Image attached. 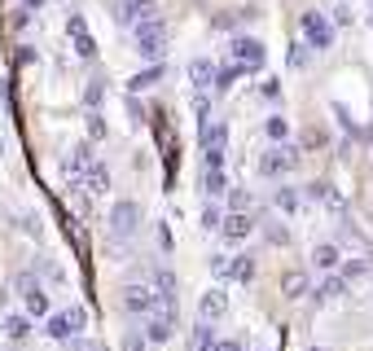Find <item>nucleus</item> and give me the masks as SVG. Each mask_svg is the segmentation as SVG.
I'll return each instance as SVG.
<instances>
[{
    "mask_svg": "<svg viewBox=\"0 0 373 351\" xmlns=\"http://www.w3.org/2000/svg\"><path fill=\"white\" fill-rule=\"evenodd\" d=\"M211 273H216V277H229V273H233V263L224 259V255H216V259H211Z\"/></svg>",
    "mask_w": 373,
    "mask_h": 351,
    "instance_id": "obj_38",
    "label": "nucleus"
},
{
    "mask_svg": "<svg viewBox=\"0 0 373 351\" xmlns=\"http://www.w3.org/2000/svg\"><path fill=\"white\" fill-rule=\"evenodd\" d=\"M299 44L312 48V53H325V48H334V22H330V13L303 9V13H299Z\"/></svg>",
    "mask_w": 373,
    "mask_h": 351,
    "instance_id": "obj_1",
    "label": "nucleus"
},
{
    "mask_svg": "<svg viewBox=\"0 0 373 351\" xmlns=\"http://www.w3.org/2000/svg\"><path fill=\"white\" fill-rule=\"evenodd\" d=\"M259 351H268V347H259Z\"/></svg>",
    "mask_w": 373,
    "mask_h": 351,
    "instance_id": "obj_47",
    "label": "nucleus"
},
{
    "mask_svg": "<svg viewBox=\"0 0 373 351\" xmlns=\"http://www.w3.org/2000/svg\"><path fill=\"white\" fill-rule=\"evenodd\" d=\"M233 281H237V286H251V281H255V259L251 255L233 259Z\"/></svg>",
    "mask_w": 373,
    "mask_h": 351,
    "instance_id": "obj_28",
    "label": "nucleus"
},
{
    "mask_svg": "<svg viewBox=\"0 0 373 351\" xmlns=\"http://www.w3.org/2000/svg\"><path fill=\"white\" fill-rule=\"evenodd\" d=\"M132 40H136V53L150 62V66L163 62V53H167V22L163 18L141 22V27H132Z\"/></svg>",
    "mask_w": 373,
    "mask_h": 351,
    "instance_id": "obj_2",
    "label": "nucleus"
},
{
    "mask_svg": "<svg viewBox=\"0 0 373 351\" xmlns=\"http://www.w3.org/2000/svg\"><path fill=\"white\" fill-rule=\"evenodd\" d=\"M27 329H31V316H5V333H9V338H27Z\"/></svg>",
    "mask_w": 373,
    "mask_h": 351,
    "instance_id": "obj_30",
    "label": "nucleus"
},
{
    "mask_svg": "<svg viewBox=\"0 0 373 351\" xmlns=\"http://www.w3.org/2000/svg\"><path fill=\"white\" fill-rule=\"evenodd\" d=\"M343 290H347V281L334 273V277H325V281L312 290V298H316V303H334V298H343Z\"/></svg>",
    "mask_w": 373,
    "mask_h": 351,
    "instance_id": "obj_20",
    "label": "nucleus"
},
{
    "mask_svg": "<svg viewBox=\"0 0 373 351\" xmlns=\"http://www.w3.org/2000/svg\"><path fill=\"white\" fill-rule=\"evenodd\" d=\"M216 75H220L216 62H206V57H193V62H189V83H193V92H211V88H216Z\"/></svg>",
    "mask_w": 373,
    "mask_h": 351,
    "instance_id": "obj_15",
    "label": "nucleus"
},
{
    "mask_svg": "<svg viewBox=\"0 0 373 351\" xmlns=\"http://www.w3.org/2000/svg\"><path fill=\"white\" fill-rule=\"evenodd\" d=\"M307 198H316V202H325V211L330 215H343L347 211V198L338 193L330 180H312V185H307Z\"/></svg>",
    "mask_w": 373,
    "mask_h": 351,
    "instance_id": "obj_14",
    "label": "nucleus"
},
{
    "mask_svg": "<svg viewBox=\"0 0 373 351\" xmlns=\"http://www.w3.org/2000/svg\"><path fill=\"white\" fill-rule=\"evenodd\" d=\"M229 53H233V62L241 66V71H246V75H255V71H264V44H259L255 36H233L229 40Z\"/></svg>",
    "mask_w": 373,
    "mask_h": 351,
    "instance_id": "obj_7",
    "label": "nucleus"
},
{
    "mask_svg": "<svg viewBox=\"0 0 373 351\" xmlns=\"http://www.w3.org/2000/svg\"><path fill=\"white\" fill-rule=\"evenodd\" d=\"M167 71H163V62H154V66H145L141 75H132V83H127V92H145V88H154L158 79H163Z\"/></svg>",
    "mask_w": 373,
    "mask_h": 351,
    "instance_id": "obj_21",
    "label": "nucleus"
},
{
    "mask_svg": "<svg viewBox=\"0 0 373 351\" xmlns=\"http://www.w3.org/2000/svg\"><path fill=\"white\" fill-rule=\"evenodd\" d=\"M264 97H268V102H272V97H281V83H277V79H268V83H264Z\"/></svg>",
    "mask_w": 373,
    "mask_h": 351,
    "instance_id": "obj_41",
    "label": "nucleus"
},
{
    "mask_svg": "<svg viewBox=\"0 0 373 351\" xmlns=\"http://www.w3.org/2000/svg\"><path fill=\"white\" fill-rule=\"evenodd\" d=\"M84 321H88V312L84 308H62V312H48V338H57V343H71L84 333Z\"/></svg>",
    "mask_w": 373,
    "mask_h": 351,
    "instance_id": "obj_5",
    "label": "nucleus"
},
{
    "mask_svg": "<svg viewBox=\"0 0 373 351\" xmlns=\"http://www.w3.org/2000/svg\"><path fill=\"white\" fill-rule=\"evenodd\" d=\"M369 22H373V0H369Z\"/></svg>",
    "mask_w": 373,
    "mask_h": 351,
    "instance_id": "obj_45",
    "label": "nucleus"
},
{
    "mask_svg": "<svg viewBox=\"0 0 373 351\" xmlns=\"http://www.w3.org/2000/svg\"><path fill=\"white\" fill-rule=\"evenodd\" d=\"M106 137V119L97 110H88V141H101Z\"/></svg>",
    "mask_w": 373,
    "mask_h": 351,
    "instance_id": "obj_36",
    "label": "nucleus"
},
{
    "mask_svg": "<svg viewBox=\"0 0 373 351\" xmlns=\"http://www.w3.org/2000/svg\"><path fill=\"white\" fill-rule=\"evenodd\" d=\"M154 298H158V308H176V277L171 273H154Z\"/></svg>",
    "mask_w": 373,
    "mask_h": 351,
    "instance_id": "obj_18",
    "label": "nucleus"
},
{
    "mask_svg": "<svg viewBox=\"0 0 373 351\" xmlns=\"http://www.w3.org/2000/svg\"><path fill=\"white\" fill-rule=\"evenodd\" d=\"M158 246H163V250H171V228H167V224L158 228Z\"/></svg>",
    "mask_w": 373,
    "mask_h": 351,
    "instance_id": "obj_42",
    "label": "nucleus"
},
{
    "mask_svg": "<svg viewBox=\"0 0 373 351\" xmlns=\"http://www.w3.org/2000/svg\"><path fill=\"white\" fill-rule=\"evenodd\" d=\"M264 132H268V141H272V145H286V141H290V119H286V114H268Z\"/></svg>",
    "mask_w": 373,
    "mask_h": 351,
    "instance_id": "obj_23",
    "label": "nucleus"
},
{
    "mask_svg": "<svg viewBox=\"0 0 373 351\" xmlns=\"http://www.w3.org/2000/svg\"><path fill=\"white\" fill-rule=\"evenodd\" d=\"M303 141H307V149H321V145H325V132H316V128H312Z\"/></svg>",
    "mask_w": 373,
    "mask_h": 351,
    "instance_id": "obj_40",
    "label": "nucleus"
},
{
    "mask_svg": "<svg viewBox=\"0 0 373 351\" xmlns=\"http://www.w3.org/2000/svg\"><path fill=\"white\" fill-rule=\"evenodd\" d=\"M66 36H71L75 53L84 57V62L97 57V40H92V31H88V22H84V13H71V18H66Z\"/></svg>",
    "mask_w": 373,
    "mask_h": 351,
    "instance_id": "obj_10",
    "label": "nucleus"
},
{
    "mask_svg": "<svg viewBox=\"0 0 373 351\" xmlns=\"http://www.w3.org/2000/svg\"><path fill=\"white\" fill-rule=\"evenodd\" d=\"M202 193H206V202L224 198L229 193V172H224V167H202Z\"/></svg>",
    "mask_w": 373,
    "mask_h": 351,
    "instance_id": "obj_17",
    "label": "nucleus"
},
{
    "mask_svg": "<svg viewBox=\"0 0 373 351\" xmlns=\"http://www.w3.org/2000/svg\"><path fill=\"white\" fill-rule=\"evenodd\" d=\"M330 22H334V27H351V5H343V0H334V9H330Z\"/></svg>",
    "mask_w": 373,
    "mask_h": 351,
    "instance_id": "obj_35",
    "label": "nucleus"
},
{
    "mask_svg": "<svg viewBox=\"0 0 373 351\" xmlns=\"http://www.w3.org/2000/svg\"><path fill=\"white\" fill-rule=\"evenodd\" d=\"M307 286H312V281H307V273H299V268L281 277V294L286 298H307Z\"/></svg>",
    "mask_w": 373,
    "mask_h": 351,
    "instance_id": "obj_22",
    "label": "nucleus"
},
{
    "mask_svg": "<svg viewBox=\"0 0 373 351\" xmlns=\"http://www.w3.org/2000/svg\"><path fill=\"white\" fill-rule=\"evenodd\" d=\"M92 163H97L92 141H79V145L71 149V154H66V163H62V172H66V176H71V185H75V180H84V172H88Z\"/></svg>",
    "mask_w": 373,
    "mask_h": 351,
    "instance_id": "obj_13",
    "label": "nucleus"
},
{
    "mask_svg": "<svg viewBox=\"0 0 373 351\" xmlns=\"http://www.w3.org/2000/svg\"><path fill=\"white\" fill-rule=\"evenodd\" d=\"M312 263H316V268H338V263H343V255H338L334 242H321V246L312 250Z\"/></svg>",
    "mask_w": 373,
    "mask_h": 351,
    "instance_id": "obj_24",
    "label": "nucleus"
},
{
    "mask_svg": "<svg viewBox=\"0 0 373 351\" xmlns=\"http://www.w3.org/2000/svg\"><path fill=\"white\" fill-rule=\"evenodd\" d=\"M241 75H246V71H241L237 62H224V66H220V75H216V92H224V88H233V83H237Z\"/></svg>",
    "mask_w": 373,
    "mask_h": 351,
    "instance_id": "obj_27",
    "label": "nucleus"
},
{
    "mask_svg": "<svg viewBox=\"0 0 373 351\" xmlns=\"http://www.w3.org/2000/svg\"><path fill=\"white\" fill-rule=\"evenodd\" d=\"M255 228H259V215H251V211H233V215H224V242H246V238H255Z\"/></svg>",
    "mask_w": 373,
    "mask_h": 351,
    "instance_id": "obj_11",
    "label": "nucleus"
},
{
    "mask_svg": "<svg viewBox=\"0 0 373 351\" xmlns=\"http://www.w3.org/2000/svg\"><path fill=\"white\" fill-rule=\"evenodd\" d=\"M272 202H277V211H281V215H299V189L281 185V189H277V198H272Z\"/></svg>",
    "mask_w": 373,
    "mask_h": 351,
    "instance_id": "obj_25",
    "label": "nucleus"
},
{
    "mask_svg": "<svg viewBox=\"0 0 373 351\" xmlns=\"http://www.w3.org/2000/svg\"><path fill=\"white\" fill-rule=\"evenodd\" d=\"M123 351H150V338H145V329H127V333H123Z\"/></svg>",
    "mask_w": 373,
    "mask_h": 351,
    "instance_id": "obj_31",
    "label": "nucleus"
},
{
    "mask_svg": "<svg viewBox=\"0 0 373 351\" xmlns=\"http://www.w3.org/2000/svg\"><path fill=\"white\" fill-rule=\"evenodd\" d=\"M119 303L127 316H136V321H145L154 308H158V298H154V286H145V281H132V286H123L119 294Z\"/></svg>",
    "mask_w": 373,
    "mask_h": 351,
    "instance_id": "obj_6",
    "label": "nucleus"
},
{
    "mask_svg": "<svg viewBox=\"0 0 373 351\" xmlns=\"http://www.w3.org/2000/svg\"><path fill=\"white\" fill-rule=\"evenodd\" d=\"M216 351H246L241 343H233V338H224V343H216Z\"/></svg>",
    "mask_w": 373,
    "mask_h": 351,
    "instance_id": "obj_43",
    "label": "nucleus"
},
{
    "mask_svg": "<svg viewBox=\"0 0 373 351\" xmlns=\"http://www.w3.org/2000/svg\"><path fill=\"white\" fill-rule=\"evenodd\" d=\"M110 185H115V180H110V167H106L101 158H97V163L88 167V172H84V193H88V198H101Z\"/></svg>",
    "mask_w": 373,
    "mask_h": 351,
    "instance_id": "obj_16",
    "label": "nucleus"
},
{
    "mask_svg": "<svg viewBox=\"0 0 373 351\" xmlns=\"http://www.w3.org/2000/svg\"><path fill=\"white\" fill-rule=\"evenodd\" d=\"M312 351H325V347H312Z\"/></svg>",
    "mask_w": 373,
    "mask_h": 351,
    "instance_id": "obj_46",
    "label": "nucleus"
},
{
    "mask_svg": "<svg viewBox=\"0 0 373 351\" xmlns=\"http://www.w3.org/2000/svg\"><path fill=\"white\" fill-rule=\"evenodd\" d=\"M176 321V308H154L150 316H145V338H150V343H167L171 338V325Z\"/></svg>",
    "mask_w": 373,
    "mask_h": 351,
    "instance_id": "obj_12",
    "label": "nucleus"
},
{
    "mask_svg": "<svg viewBox=\"0 0 373 351\" xmlns=\"http://www.w3.org/2000/svg\"><path fill=\"white\" fill-rule=\"evenodd\" d=\"M44 5H48V0H22V9H27V13H36V9H44Z\"/></svg>",
    "mask_w": 373,
    "mask_h": 351,
    "instance_id": "obj_44",
    "label": "nucleus"
},
{
    "mask_svg": "<svg viewBox=\"0 0 373 351\" xmlns=\"http://www.w3.org/2000/svg\"><path fill=\"white\" fill-rule=\"evenodd\" d=\"M290 66H295V71H303V66H307V48H303V44L290 48Z\"/></svg>",
    "mask_w": 373,
    "mask_h": 351,
    "instance_id": "obj_37",
    "label": "nucleus"
},
{
    "mask_svg": "<svg viewBox=\"0 0 373 351\" xmlns=\"http://www.w3.org/2000/svg\"><path fill=\"white\" fill-rule=\"evenodd\" d=\"M224 215H229V211H224L220 202H206V207H202V228H206V233H220V228H224Z\"/></svg>",
    "mask_w": 373,
    "mask_h": 351,
    "instance_id": "obj_26",
    "label": "nucleus"
},
{
    "mask_svg": "<svg viewBox=\"0 0 373 351\" xmlns=\"http://www.w3.org/2000/svg\"><path fill=\"white\" fill-rule=\"evenodd\" d=\"M224 316H229V290H224V286L202 290V298H198V321L216 325V321H224Z\"/></svg>",
    "mask_w": 373,
    "mask_h": 351,
    "instance_id": "obj_8",
    "label": "nucleus"
},
{
    "mask_svg": "<svg viewBox=\"0 0 373 351\" xmlns=\"http://www.w3.org/2000/svg\"><path fill=\"white\" fill-rule=\"evenodd\" d=\"M193 351H216V333H211V325H206V321L193 325Z\"/></svg>",
    "mask_w": 373,
    "mask_h": 351,
    "instance_id": "obj_29",
    "label": "nucleus"
},
{
    "mask_svg": "<svg viewBox=\"0 0 373 351\" xmlns=\"http://www.w3.org/2000/svg\"><path fill=\"white\" fill-rule=\"evenodd\" d=\"M136 228H141V207L132 202V198H119V202L110 207V215H106V233H110V242H127Z\"/></svg>",
    "mask_w": 373,
    "mask_h": 351,
    "instance_id": "obj_3",
    "label": "nucleus"
},
{
    "mask_svg": "<svg viewBox=\"0 0 373 351\" xmlns=\"http://www.w3.org/2000/svg\"><path fill=\"white\" fill-rule=\"evenodd\" d=\"M22 308H27L31 321H44V316H48V294H44L40 286H31V290L22 294Z\"/></svg>",
    "mask_w": 373,
    "mask_h": 351,
    "instance_id": "obj_19",
    "label": "nucleus"
},
{
    "mask_svg": "<svg viewBox=\"0 0 373 351\" xmlns=\"http://www.w3.org/2000/svg\"><path fill=\"white\" fill-rule=\"evenodd\" d=\"M193 114H198L202 128L211 123V119H206V114H211V92H193Z\"/></svg>",
    "mask_w": 373,
    "mask_h": 351,
    "instance_id": "obj_34",
    "label": "nucleus"
},
{
    "mask_svg": "<svg viewBox=\"0 0 373 351\" xmlns=\"http://www.w3.org/2000/svg\"><path fill=\"white\" fill-rule=\"evenodd\" d=\"M101 88H106V83H101V79H92V83H88V97H84V102H88V106H97V102H101Z\"/></svg>",
    "mask_w": 373,
    "mask_h": 351,
    "instance_id": "obj_39",
    "label": "nucleus"
},
{
    "mask_svg": "<svg viewBox=\"0 0 373 351\" xmlns=\"http://www.w3.org/2000/svg\"><path fill=\"white\" fill-rule=\"evenodd\" d=\"M84 351H88V347H84Z\"/></svg>",
    "mask_w": 373,
    "mask_h": 351,
    "instance_id": "obj_48",
    "label": "nucleus"
},
{
    "mask_svg": "<svg viewBox=\"0 0 373 351\" xmlns=\"http://www.w3.org/2000/svg\"><path fill=\"white\" fill-rule=\"evenodd\" d=\"M343 281H360V277H369V263L365 259H351V263H343V273H338Z\"/></svg>",
    "mask_w": 373,
    "mask_h": 351,
    "instance_id": "obj_33",
    "label": "nucleus"
},
{
    "mask_svg": "<svg viewBox=\"0 0 373 351\" xmlns=\"http://www.w3.org/2000/svg\"><path fill=\"white\" fill-rule=\"evenodd\" d=\"M299 167V149L295 145H268L264 154H259V176H268V180H281V176H290Z\"/></svg>",
    "mask_w": 373,
    "mask_h": 351,
    "instance_id": "obj_4",
    "label": "nucleus"
},
{
    "mask_svg": "<svg viewBox=\"0 0 373 351\" xmlns=\"http://www.w3.org/2000/svg\"><path fill=\"white\" fill-rule=\"evenodd\" d=\"M150 18H158L154 0H115V22H123V27H141V22H150Z\"/></svg>",
    "mask_w": 373,
    "mask_h": 351,
    "instance_id": "obj_9",
    "label": "nucleus"
},
{
    "mask_svg": "<svg viewBox=\"0 0 373 351\" xmlns=\"http://www.w3.org/2000/svg\"><path fill=\"white\" fill-rule=\"evenodd\" d=\"M251 207H255L251 189H233V193H229V215H233V211H251Z\"/></svg>",
    "mask_w": 373,
    "mask_h": 351,
    "instance_id": "obj_32",
    "label": "nucleus"
}]
</instances>
